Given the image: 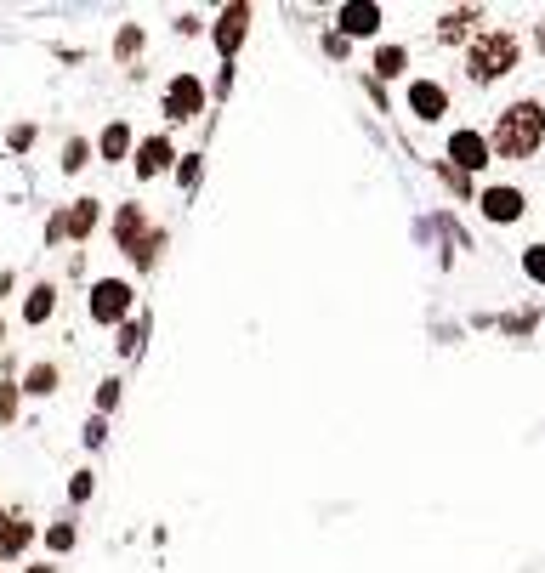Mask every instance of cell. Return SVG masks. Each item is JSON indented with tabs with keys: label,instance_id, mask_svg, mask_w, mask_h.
<instances>
[{
	"label": "cell",
	"instance_id": "6da1fadb",
	"mask_svg": "<svg viewBox=\"0 0 545 573\" xmlns=\"http://www.w3.org/2000/svg\"><path fill=\"white\" fill-rule=\"evenodd\" d=\"M545 142V108L540 103H511L489 131V148L500 159H534Z\"/></svg>",
	"mask_w": 545,
	"mask_h": 573
},
{
	"label": "cell",
	"instance_id": "7a4b0ae2",
	"mask_svg": "<svg viewBox=\"0 0 545 573\" xmlns=\"http://www.w3.org/2000/svg\"><path fill=\"white\" fill-rule=\"evenodd\" d=\"M511 69H517V35H506V29L477 35V46L466 52V74H472L477 86H489V80H500Z\"/></svg>",
	"mask_w": 545,
	"mask_h": 573
},
{
	"label": "cell",
	"instance_id": "3957f363",
	"mask_svg": "<svg viewBox=\"0 0 545 573\" xmlns=\"http://www.w3.org/2000/svg\"><path fill=\"white\" fill-rule=\"evenodd\" d=\"M125 313H131V284H120V278L91 284V318L97 324H120Z\"/></svg>",
	"mask_w": 545,
	"mask_h": 573
},
{
	"label": "cell",
	"instance_id": "277c9868",
	"mask_svg": "<svg viewBox=\"0 0 545 573\" xmlns=\"http://www.w3.org/2000/svg\"><path fill=\"white\" fill-rule=\"evenodd\" d=\"M199 108H205V80L199 74H176L171 86H165V114L171 120H194Z\"/></svg>",
	"mask_w": 545,
	"mask_h": 573
},
{
	"label": "cell",
	"instance_id": "5b68a950",
	"mask_svg": "<svg viewBox=\"0 0 545 573\" xmlns=\"http://www.w3.org/2000/svg\"><path fill=\"white\" fill-rule=\"evenodd\" d=\"M449 159H455V171H483L494 159V148H489L483 131H455V137H449Z\"/></svg>",
	"mask_w": 545,
	"mask_h": 573
},
{
	"label": "cell",
	"instance_id": "8992f818",
	"mask_svg": "<svg viewBox=\"0 0 545 573\" xmlns=\"http://www.w3.org/2000/svg\"><path fill=\"white\" fill-rule=\"evenodd\" d=\"M409 108H415L421 120H443V114H449V91H443L438 80H415V86H409Z\"/></svg>",
	"mask_w": 545,
	"mask_h": 573
},
{
	"label": "cell",
	"instance_id": "52a82bcc",
	"mask_svg": "<svg viewBox=\"0 0 545 573\" xmlns=\"http://www.w3.org/2000/svg\"><path fill=\"white\" fill-rule=\"evenodd\" d=\"M245 29H250V6H228L222 12V23H216V52H239L245 46Z\"/></svg>",
	"mask_w": 545,
	"mask_h": 573
},
{
	"label": "cell",
	"instance_id": "ba28073f",
	"mask_svg": "<svg viewBox=\"0 0 545 573\" xmlns=\"http://www.w3.org/2000/svg\"><path fill=\"white\" fill-rule=\"evenodd\" d=\"M477 205H483V216H489V222H517V216L528 210L517 188H489L483 199H477Z\"/></svg>",
	"mask_w": 545,
	"mask_h": 573
},
{
	"label": "cell",
	"instance_id": "9c48e42d",
	"mask_svg": "<svg viewBox=\"0 0 545 573\" xmlns=\"http://www.w3.org/2000/svg\"><path fill=\"white\" fill-rule=\"evenodd\" d=\"M91 227H97V199H80L74 210H63L52 222V239H63V233H69V239H86Z\"/></svg>",
	"mask_w": 545,
	"mask_h": 573
},
{
	"label": "cell",
	"instance_id": "30bf717a",
	"mask_svg": "<svg viewBox=\"0 0 545 573\" xmlns=\"http://www.w3.org/2000/svg\"><path fill=\"white\" fill-rule=\"evenodd\" d=\"M375 29H381V6H370V0L341 6V40L347 35H375Z\"/></svg>",
	"mask_w": 545,
	"mask_h": 573
},
{
	"label": "cell",
	"instance_id": "8fae6325",
	"mask_svg": "<svg viewBox=\"0 0 545 573\" xmlns=\"http://www.w3.org/2000/svg\"><path fill=\"white\" fill-rule=\"evenodd\" d=\"M176 159V148L165 137H148V142H137V176H159L165 165Z\"/></svg>",
	"mask_w": 545,
	"mask_h": 573
},
{
	"label": "cell",
	"instance_id": "7c38bea8",
	"mask_svg": "<svg viewBox=\"0 0 545 573\" xmlns=\"http://www.w3.org/2000/svg\"><path fill=\"white\" fill-rule=\"evenodd\" d=\"M29 539H35V528L23 517H6L0 522V562H12V556H23L29 551Z\"/></svg>",
	"mask_w": 545,
	"mask_h": 573
},
{
	"label": "cell",
	"instance_id": "4fadbf2b",
	"mask_svg": "<svg viewBox=\"0 0 545 573\" xmlns=\"http://www.w3.org/2000/svg\"><path fill=\"white\" fill-rule=\"evenodd\" d=\"M114 227H120V244H125V250H137V244L148 239V227H142V210H137V205H120V222H114Z\"/></svg>",
	"mask_w": 545,
	"mask_h": 573
},
{
	"label": "cell",
	"instance_id": "5bb4252c",
	"mask_svg": "<svg viewBox=\"0 0 545 573\" xmlns=\"http://www.w3.org/2000/svg\"><path fill=\"white\" fill-rule=\"evenodd\" d=\"M97 148H103V159H125V154H131V125L114 120L103 137H97Z\"/></svg>",
	"mask_w": 545,
	"mask_h": 573
},
{
	"label": "cell",
	"instance_id": "9a60e30c",
	"mask_svg": "<svg viewBox=\"0 0 545 573\" xmlns=\"http://www.w3.org/2000/svg\"><path fill=\"white\" fill-rule=\"evenodd\" d=\"M57 290L52 284H40V290H29V307H23V318H29V324H46V318H52V307H57Z\"/></svg>",
	"mask_w": 545,
	"mask_h": 573
},
{
	"label": "cell",
	"instance_id": "2e32d148",
	"mask_svg": "<svg viewBox=\"0 0 545 573\" xmlns=\"http://www.w3.org/2000/svg\"><path fill=\"white\" fill-rule=\"evenodd\" d=\"M52 386H57V369L52 364H35L29 375H23V392H35V398H46Z\"/></svg>",
	"mask_w": 545,
	"mask_h": 573
},
{
	"label": "cell",
	"instance_id": "e0dca14e",
	"mask_svg": "<svg viewBox=\"0 0 545 573\" xmlns=\"http://www.w3.org/2000/svg\"><path fill=\"white\" fill-rule=\"evenodd\" d=\"M404 63H409L404 46H381V52H375V74H387V80L392 74H404Z\"/></svg>",
	"mask_w": 545,
	"mask_h": 573
},
{
	"label": "cell",
	"instance_id": "ac0fdd59",
	"mask_svg": "<svg viewBox=\"0 0 545 573\" xmlns=\"http://www.w3.org/2000/svg\"><path fill=\"white\" fill-rule=\"evenodd\" d=\"M523 273L534 278V284H545V244H528L523 250Z\"/></svg>",
	"mask_w": 545,
	"mask_h": 573
},
{
	"label": "cell",
	"instance_id": "d6986e66",
	"mask_svg": "<svg viewBox=\"0 0 545 573\" xmlns=\"http://www.w3.org/2000/svg\"><path fill=\"white\" fill-rule=\"evenodd\" d=\"M18 392H23V386H0V426L18 415Z\"/></svg>",
	"mask_w": 545,
	"mask_h": 573
},
{
	"label": "cell",
	"instance_id": "ffe728a7",
	"mask_svg": "<svg viewBox=\"0 0 545 573\" xmlns=\"http://www.w3.org/2000/svg\"><path fill=\"white\" fill-rule=\"evenodd\" d=\"M46 545H52V551H69V545H74V522H57L52 534H46Z\"/></svg>",
	"mask_w": 545,
	"mask_h": 573
},
{
	"label": "cell",
	"instance_id": "44dd1931",
	"mask_svg": "<svg viewBox=\"0 0 545 573\" xmlns=\"http://www.w3.org/2000/svg\"><path fill=\"white\" fill-rule=\"evenodd\" d=\"M86 142H69V148H63V171H80V165H86Z\"/></svg>",
	"mask_w": 545,
	"mask_h": 573
},
{
	"label": "cell",
	"instance_id": "7402d4cb",
	"mask_svg": "<svg viewBox=\"0 0 545 573\" xmlns=\"http://www.w3.org/2000/svg\"><path fill=\"white\" fill-rule=\"evenodd\" d=\"M199 171H205V165H199V154H188V159H182V165H176V176H182V188H194V182H199Z\"/></svg>",
	"mask_w": 545,
	"mask_h": 573
},
{
	"label": "cell",
	"instance_id": "603a6c76",
	"mask_svg": "<svg viewBox=\"0 0 545 573\" xmlns=\"http://www.w3.org/2000/svg\"><path fill=\"white\" fill-rule=\"evenodd\" d=\"M114 403H120V386L103 381V386H97V409H114Z\"/></svg>",
	"mask_w": 545,
	"mask_h": 573
},
{
	"label": "cell",
	"instance_id": "cb8c5ba5",
	"mask_svg": "<svg viewBox=\"0 0 545 573\" xmlns=\"http://www.w3.org/2000/svg\"><path fill=\"white\" fill-rule=\"evenodd\" d=\"M103 437H108L103 415H97V420H86V443H91V449H97V443H103Z\"/></svg>",
	"mask_w": 545,
	"mask_h": 573
},
{
	"label": "cell",
	"instance_id": "d4e9b609",
	"mask_svg": "<svg viewBox=\"0 0 545 573\" xmlns=\"http://www.w3.org/2000/svg\"><path fill=\"white\" fill-rule=\"evenodd\" d=\"M120 347H125V352L142 347V330H137V324H125V330H120Z\"/></svg>",
	"mask_w": 545,
	"mask_h": 573
},
{
	"label": "cell",
	"instance_id": "484cf974",
	"mask_svg": "<svg viewBox=\"0 0 545 573\" xmlns=\"http://www.w3.org/2000/svg\"><path fill=\"white\" fill-rule=\"evenodd\" d=\"M69 494H74V500H91V471H80V477H74Z\"/></svg>",
	"mask_w": 545,
	"mask_h": 573
},
{
	"label": "cell",
	"instance_id": "4316f807",
	"mask_svg": "<svg viewBox=\"0 0 545 573\" xmlns=\"http://www.w3.org/2000/svg\"><path fill=\"white\" fill-rule=\"evenodd\" d=\"M29 573H52V568H29Z\"/></svg>",
	"mask_w": 545,
	"mask_h": 573
}]
</instances>
